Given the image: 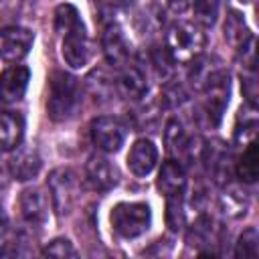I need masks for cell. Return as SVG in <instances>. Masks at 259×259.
<instances>
[{
	"mask_svg": "<svg viewBox=\"0 0 259 259\" xmlns=\"http://www.w3.org/2000/svg\"><path fill=\"white\" fill-rule=\"evenodd\" d=\"M158 162V148L154 146L152 140H136L130 154H127V166L136 176H146L154 170Z\"/></svg>",
	"mask_w": 259,
	"mask_h": 259,
	"instance_id": "11",
	"label": "cell"
},
{
	"mask_svg": "<svg viewBox=\"0 0 259 259\" xmlns=\"http://www.w3.org/2000/svg\"><path fill=\"white\" fill-rule=\"evenodd\" d=\"M75 192H77V182L71 170H55L49 178V194L53 198L55 210L59 214L69 212L73 200H75Z\"/></svg>",
	"mask_w": 259,
	"mask_h": 259,
	"instance_id": "6",
	"label": "cell"
},
{
	"mask_svg": "<svg viewBox=\"0 0 259 259\" xmlns=\"http://www.w3.org/2000/svg\"><path fill=\"white\" fill-rule=\"evenodd\" d=\"M101 47H103V55L107 59L109 65L121 67L127 63L130 59V42L123 34V30L117 24H107L103 36H101Z\"/></svg>",
	"mask_w": 259,
	"mask_h": 259,
	"instance_id": "10",
	"label": "cell"
},
{
	"mask_svg": "<svg viewBox=\"0 0 259 259\" xmlns=\"http://www.w3.org/2000/svg\"><path fill=\"white\" fill-rule=\"evenodd\" d=\"M111 227L125 239L140 237L150 229L152 210L146 202H119L111 208Z\"/></svg>",
	"mask_w": 259,
	"mask_h": 259,
	"instance_id": "3",
	"label": "cell"
},
{
	"mask_svg": "<svg viewBox=\"0 0 259 259\" xmlns=\"http://www.w3.org/2000/svg\"><path fill=\"white\" fill-rule=\"evenodd\" d=\"M235 172L239 176L241 182H255L257 176H259V154H257V144L255 142H249L247 148L243 150V156L239 158L237 166H235Z\"/></svg>",
	"mask_w": 259,
	"mask_h": 259,
	"instance_id": "18",
	"label": "cell"
},
{
	"mask_svg": "<svg viewBox=\"0 0 259 259\" xmlns=\"http://www.w3.org/2000/svg\"><path fill=\"white\" fill-rule=\"evenodd\" d=\"M119 89L130 99H142L148 93V81L144 69L136 63H125L119 75Z\"/></svg>",
	"mask_w": 259,
	"mask_h": 259,
	"instance_id": "15",
	"label": "cell"
},
{
	"mask_svg": "<svg viewBox=\"0 0 259 259\" xmlns=\"http://www.w3.org/2000/svg\"><path fill=\"white\" fill-rule=\"evenodd\" d=\"M241 89H243V95L247 97L249 105L255 109V105H257V79H255V71H249V75L243 77Z\"/></svg>",
	"mask_w": 259,
	"mask_h": 259,
	"instance_id": "27",
	"label": "cell"
},
{
	"mask_svg": "<svg viewBox=\"0 0 259 259\" xmlns=\"http://www.w3.org/2000/svg\"><path fill=\"white\" fill-rule=\"evenodd\" d=\"M28 79H30V71L22 65H14L6 69L0 75V101L14 103L22 99L28 87Z\"/></svg>",
	"mask_w": 259,
	"mask_h": 259,
	"instance_id": "9",
	"label": "cell"
},
{
	"mask_svg": "<svg viewBox=\"0 0 259 259\" xmlns=\"http://www.w3.org/2000/svg\"><path fill=\"white\" fill-rule=\"evenodd\" d=\"M221 8V0H194L192 10H194V20L198 26H212L217 22Z\"/></svg>",
	"mask_w": 259,
	"mask_h": 259,
	"instance_id": "21",
	"label": "cell"
},
{
	"mask_svg": "<svg viewBox=\"0 0 259 259\" xmlns=\"http://www.w3.org/2000/svg\"><path fill=\"white\" fill-rule=\"evenodd\" d=\"M150 63L154 65L156 73H158L162 79L170 77V73H172V69H174V59L170 57L168 49H162V47H154V49L150 51Z\"/></svg>",
	"mask_w": 259,
	"mask_h": 259,
	"instance_id": "25",
	"label": "cell"
},
{
	"mask_svg": "<svg viewBox=\"0 0 259 259\" xmlns=\"http://www.w3.org/2000/svg\"><path fill=\"white\" fill-rule=\"evenodd\" d=\"M206 36L202 32V26L196 22H176L170 26L166 34V49L174 63H190L198 55H202Z\"/></svg>",
	"mask_w": 259,
	"mask_h": 259,
	"instance_id": "2",
	"label": "cell"
},
{
	"mask_svg": "<svg viewBox=\"0 0 259 259\" xmlns=\"http://www.w3.org/2000/svg\"><path fill=\"white\" fill-rule=\"evenodd\" d=\"M85 176H87L89 186L93 190H97V192H107V190H111L119 182L117 168L107 158H103V156H91L87 160Z\"/></svg>",
	"mask_w": 259,
	"mask_h": 259,
	"instance_id": "8",
	"label": "cell"
},
{
	"mask_svg": "<svg viewBox=\"0 0 259 259\" xmlns=\"http://www.w3.org/2000/svg\"><path fill=\"white\" fill-rule=\"evenodd\" d=\"M42 255L59 257V259H65V257H77V249L73 247V243H71L69 239H53V241L42 249Z\"/></svg>",
	"mask_w": 259,
	"mask_h": 259,
	"instance_id": "26",
	"label": "cell"
},
{
	"mask_svg": "<svg viewBox=\"0 0 259 259\" xmlns=\"http://www.w3.org/2000/svg\"><path fill=\"white\" fill-rule=\"evenodd\" d=\"M113 2H115V6H119V8H130V6L136 4V0H113Z\"/></svg>",
	"mask_w": 259,
	"mask_h": 259,
	"instance_id": "29",
	"label": "cell"
},
{
	"mask_svg": "<svg viewBox=\"0 0 259 259\" xmlns=\"http://www.w3.org/2000/svg\"><path fill=\"white\" fill-rule=\"evenodd\" d=\"M4 233H6V219H4V214H0V239Z\"/></svg>",
	"mask_w": 259,
	"mask_h": 259,
	"instance_id": "30",
	"label": "cell"
},
{
	"mask_svg": "<svg viewBox=\"0 0 259 259\" xmlns=\"http://www.w3.org/2000/svg\"><path fill=\"white\" fill-rule=\"evenodd\" d=\"M166 223L170 231L178 233L184 227V210H182V200L180 196H166Z\"/></svg>",
	"mask_w": 259,
	"mask_h": 259,
	"instance_id": "24",
	"label": "cell"
},
{
	"mask_svg": "<svg viewBox=\"0 0 259 259\" xmlns=\"http://www.w3.org/2000/svg\"><path fill=\"white\" fill-rule=\"evenodd\" d=\"M20 212L26 223L42 225L49 212V198L42 188H26L20 194Z\"/></svg>",
	"mask_w": 259,
	"mask_h": 259,
	"instance_id": "12",
	"label": "cell"
},
{
	"mask_svg": "<svg viewBox=\"0 0 259 259\" xmlns=\"http://www.w3.org/2000/svg\"><path fill=\"white\" fill-rule=\"evenodd\" d=\"M221 69H223V67L217 65L214 59L198 55L196 59L190 61V73H188V79H190V83H192L196 89L202 91V89L208 85V81H210Z\"/></svg>",
	"mask_w": 259,
	"mask_h": 259,
	"instance_id": "17",
	"label": "cell"
},
{
	"mask_svg": "<svg viewBox=\"0 0 259 259\" xmlns=\"http://www.w3.org/2000/svg\"><path fill=\"white\" fill-rule=\"evenodd\" d=\"M235 255L241 259H257L259 255V233L255 227H249L243 231V235L239 237Z\"/></svg>",
	"mask_w": 259,
	"mask_h": 259,
	"instance_id": "22",
	"label": "cell"
},
{
	"mask_svg": "<svg viewBox=\"0 0 259 259\" xmlns=\"http://www.w3.org/2000/svg\"><path fill=\"white\" fill-rule=\"evenodd\" d=\"M192 2H194V0H168V6H170L172 12L182 14L184 10H188V8L192 6Z\"/></svg>",
	"mask_w": 259,
	"mask_h": 259,
	"instance_id": "28",
	"label": "cell"
},
{
	"mask_svg": "<svg viewBox=\"0 0 259 259\" xmlns=\"http://www.w3.org/2000/svg\"><path fill=\"white\" fill-rule=\"evenodd\" d=\"M79 101H81L79 81L65 71H55L49 79V99H47V111L51 119L55 121L69 119L77 111Z\"/></svg>",
	"mask_w": 259,
	"mask_h": 259,
	"instance_id": "1",
	"label": "cell"
},
{
	"mask_svg": "<svg viewBox=\"0 0 259 259\" xmlns=\"http://www.w3.org/2000/svg\"><path fill=\"white\" fill-rule=\"evenodd\" d=\"M61 53H63L65 63L73 69H81L89 63L91 47H89V38L85 34V26H77L63 34Z\"/></svg>",
	"mask_w": 259,
	"mask_h": 259,
	"instance_id": "7",
	"label": "cell"
},
{
	"mask_svg": "<svg viewBox=\"0 0 259 259\" xmlns=\"http://www.w3.org/2000/svg\"><path fill=\"white\" fill-rule=\"evenodd\" d=\"M77 26H83L77 8L73 4H61V6H57V10H55V30L63 36L65 32H69V30H73Z\"/></svg>",
	"mask_w": 259,
	"mask_h": 259,
	"instance_id": "20",
	"label": "cell"
},
{
	"mask_svg": "<svg viewBox=\"0 0 259 259\" xmlns=\"http://www.w3.org/2000/svg\"><path fill=\"white\" fill-rule=\"evenodd\" d=\"M123 138H125V130L115 117L101 115L91 121V140L101 152L107 154L117 152L123 144Z\"/></svg>",
	"mask_w": 259,
	"mask_h": 259,
	"instance_id": "4",
	"label": "cell"
},
{
	"mask_svg": "<svg viewBox=\"0 0 259 259\" xmlns=\"http://www.w3.org/2000/svg\"><path fill=\"white\" fill-rule=\"evenodd\" d=\"M164 140L170 152H180V150H188V140L184 136V130L180 125V121L170 119L166 123V132H164Z\"/></svg>",
	"mask_w": 259,
	"mask_h": 259,
	"instance_id": "23",
	"label": "cell"
},
{
	"mask_svg": "<svg viewBox=\"0 0 259 259\" xmlns=\"http://www.w3.org/2000/svg\"><path fill=\"white\" fill-rule=\"evenodd\" d=\"M34 34L22 26H2L0 28V57L4 61H20L28 55Z\"/></svg>",
	"mask_w": 259,
	"mask_h": 259,
	"instance_id": "5",
	"label": "cell"
},
{
	"mask_svg": "<svg viewBox=\"0 0 259 259\" xmlns=\"http://www.w3.org/2000/svg\"><path fill=\"white\" fill-rule=\"evenodd\" d=\"M8 168H10V174L24 182V180H30L38 174L40 170V158L34 150H28V148H20L8 162Z\"/></svg>",
	"mask_w": 259,
	"mask_h": 259,
	"instance_id": "16",
	"label": "cell"
},
{
	"mask_svg": "<svg viewBox=\"0 0 259 259\" xmlns=\"http://www.w3.org/2000/svg\"><path fill=\"white\" fill-rule=\"evenodd\" d=\"M24 136V119L14 111H0V152L20 148Z\"/></svg>",
	"mask_w": 259,
	"mask_h": 259,
	"instance_id": "13",
	"label": "cell"
},
{
	"mask_svg": "<svg viewBox=\"0 0 259 259\" xmlns=\"http://www.w3.org/2000/svg\"><path fill=\"white\" fill-rule=\"evenodd\" d=\"M186 186V174L178 160H166L158 174V188L166 196H180Z\"/></svg>",
	"mask_w": 259,
	"mask_h": 259,
	"instance_id": "14",
	"label": "cell"
},
{
	"mask_svg": "<svg viewBox=\"0 0 259 259\" xmlns=\"http://www.w3.org/2000/svg\"><path fill=\"white\" fill-rule=\"evenodd\" d=\"M251 36H253V34H251V30L247 28L243 16H241L237 10H231L229 16H227V20H225V38H227L235 49H239V47H241L245 40H249Z\"/></svg>",
	"mask_w": 259,
	"mask_h": 259,
	"instance_id": "19",
	"label": "cell"
}]
</instances>
